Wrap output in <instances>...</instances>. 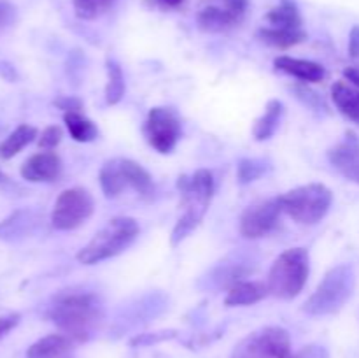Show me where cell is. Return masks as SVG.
Returning <instances> with one entry per match:
<instances>
[{"label": "cell", "mask_w": 359, "mask_h": 358, "mask_svg": "<svg viewBox=\"0 0 359 358\" xmlns=\"http://www.w3.org/2000/svg\"><path fill=\"white\" fill-rule=\"evenodd\" d=\"M273 65L280 72L290 74V76L305 81V83H319L326 76L325 67L321 63L311 62V60L293 58V56H277L273 60Z\"/></svg>", "instance_id": "obj_14"}, {"label": "cell", "mask_w": 359, "mask_h": 358, "mask_svg": "<svg viewBox=\"0 0 359 358\" xmlns=\"http://www.w3.org/2000/svg\"><path fill=\"white\" fill-rule=\"evenodd\" d=\"M344 77H346V81H349L353 86L359 88V69H356V67H347V69L344 70Z\"/></svg>", "instance_id": "obj_35"}, {"label": "cell", "mask_w": 359, "mask_h": 358, "mask_svg": "<svg viewBox=\"0 0 359 358\" xmlns=\"http://www.w3.org/2000/svg\"><path fill=\"white\" fill-rule=\"evenodd\" d=\"M349 56L351 58H359V25L353 27L349 34Z\"/></svg>", "instance_id": "obj_34"}, {"label": "cell", "mask_w": 359, "mask_h": 358, "mask_svg": "<svg viewBox=\"0 0 359 358\" xmlns=\"http://www.w3.org/2000/svg\"><path fill=\"white\" fill-rule=\"evenodd\" d=\"M258 39L265 44L272 46L277 49H290L293 46L302 44L307 39V32L302 30H287V28H276V27H266L259 28Z\"/></svg>", "instance_id": "obj_19"}, {"label": "cell", "mask_w": 359, "mask_h": 358, "mask_svg": "<svg viewBox=\"0 0 359 358\" xmlns=\"http://www.w3.org/2000/svg\"><path fill=\"white\" fill-rule=\"evenodd\" d=\"M311 274V256L305 248L286 249L276 258L269 272L266 286L273 297L291 300L304 290Z\"/></svg>", "instance_id": "obj_5"}, {"label": "cell", "mask_w": 359, "mask_h": 358, "mask_svg": "<svg viewBox=\"0 0 359 358\" xmlns=\"http://www.w3.org/2000/svg\"><path fill=\"white\" fill-rule=\"evenodd\" d=\"M56 107L62 109L63 112H79L83 109V102L77 97H60L55 100Z\"/></svg>", "instance_id": "obj_30"}, {"label": "cell", "mask_w": 359, "mask_h": 358, "mask_svg": "<svg viewBox=\"0 0 359 358\" xmlns=\"http://www.w3.org/2000/svg\"><path fill=\"white\" fill-rule=\"evenodd\" d=\"M266 172V164L258 158H244V160L238 161L237 165V179L242 185H248V183L256 181L258 178H262Z\"/></svg>", "instance_id": "obj_26"}, {"label": "cell", "mask_w": 359, "mask_h": 358, "mask_svg": "<svg viewBox=\"0 0 359 358\" xmlns=\"http://www.w3.org/2000/svg\"><path fill=\"white\" fill-rule=\"evenodd\" d=\"M100 186L107 199H116L126 188H133L140 197H151L154 192L149 172L130 158H114L100 168Z\"/></svg>", "instance_id": "obj_7"}, {"label": "cell", "mask_w": 359, "mask_h": 358, "mask_svg": "<svg viewBox=\"0 0 359 358\" xmlns=\"http://www.w3.org/2000/svg\"><path fill=\"white\" fill-rule=\"evenodd\" d=\"M14 16H16V9L9 2H0V30L13 23Z\"/></svg>", "instance_id": "obj_32"}, {"label": "cell", "mask_w": 359, "mask_h": 358, "mask_svg": "<svg viewBox=\"0 0 359 358\" xmlns=\"http://www.w3.org/2000/svg\"><path fill=\"white\" fill-rule=\"evenodd\" d=\"M37 137V128L32 125H20L0 142V158L9 160V158L16 157L23 147L34 142Z\"/></svg>", "instance_id": "obj_22"}, {"label": "cell", "mask_w": 359, "mask_h": 358, "mask_svg": "<svg viewBox=\"0 0 359 358\" xmlns=\"http://www.w3.org/2000/svg\"><path fill=\"white\" fill-rule=\"evenodd\" d=\"M356 288V274L349 263H340L326 272L314 293L305 300L304 311L311 316H330L347 304Z\"/></svg>", "instance_id": "obj_4"}, {"label": "cell", "mask_w": 359, "mask_h": 358, "mask_svg": "<svg viewBox=\"0 0 359 358\" xmlns=\"http://www.w3.org/2000/svg\"><path fill=\"white\" fill-rule=\"evenodd\" d=\"M283 213L293 218L297 223L316 225L328 214L333 202V193L321 183L298 186L279 197Z\"/></svg>", "instance_id": "obj_6"}, {"label": "cell", "mask_w": 359, "mask_h": 358, "mask_svg": "<svg viewBox=\"0 0 359 358\" xmlns=\"http://www.w3.org/2000/svg\"><path fill=\"white\" fill-rule=\"evenodd\" d=\"M137 235H139V223L133 218H112L77 253V262L83 263V265H95V263H100L104 260L114 258L133 244Z\"/></svg>", "instance_id": "obj_3"}, {"label": "cell", "mask_w": 359, "mask_h": 358, "mask_svg": "<svg viewBox=\"0 0 359 358\" xmlns=\"http://www.w3.org/2000/svg\"><path fill=\"white\" fill-rule=\"evenodd\" d=\"M231 358H293L290 332L283 326H263L244 337Z\"/></svg>", "instance_id": "obj_8"}, {"label": "cell", "mask_w": 359, "mask_h": 358, "mask_svg": "<svg viewBox=\"0 0 359 358\" xmlns=\"http://www.w3.org/2000/svg\"><path fill=\"white\" fill-rule=\"evenodd\" d=\"M294 90V93H297V97L300 98L302 102H304L305 105H309V107H312V109H319V107H323V109H326V105H325V102H323V98L319 97L318 93H316V91H312L311 88H307V86H304V84H297V86L293 88Z\"/></svg>", "instance_id": "obj_28"}, {"label": "cell", "mask_w": 359, "mask_h": 358, "mask_svg": "<svg viewBox=\"0 0 359 358\" xmlns=\"http://www.w3.org/2000/svg\"><path fill=\"white\" fill-rule=\"evenodd\" d=\"M280 213H283V207H280L279 197L249 206L241 216V234L245 239L265 237L277 227Z\"/></svg>", "instance_id": "obj_11"}, {"label": "cell", "mask_w": 359, "mask_h": 358, "mask_svg": "<svg viewBox=\"0 0 359 358\" xmlns=\"http://www.w3.org/2000/svg\"><path fill=\"white\" fill-rule=\"evenodd\" d=\"M125 95V76L114 60H107V86H105V100L109 105H116Z\"/></svg>", "instance_id": "obj_24"}, {"label": "cell", "mask_w": 359, "mask_h": 358, "mask_svg": "<svg viewBox=\"0 0 359 358\" xmlns=\"http://www.w3.org/2000/svg\"><path fill=\"white\" fill-rule=\"evenodd\" d=\"M266 21L276 28L302 30V14L294 0H280L276 7L269 11Z\"/></svg>", "instance_id": "obj_20"}, {"label": "cell", "mask_w": 359, "mask_h": 358, "mask_svg": "<svg viewBox=\"0 0 359 358\" xmlns=\"http://www.w3.org/2000/svg\"><path fill=\"white\" fill-rule=\"evenodd\" d=\"M20 323V314H7L0 318V337L6 336L7 332L14 329Z\"/></svg>", "instance_id": "obj_33"}, {"label": "cell", "mask_w": 359, "mask_h": 358, "mask_svg": "<svg viewBox=\"0 0 359 358\" xmlns=\"http://www.w3.org/2000/svg\"><path fill=\"white\" fill-rule=\"evenodd\" d=\"M116 0H72L74 13L79 20L93 21L107 13Z\"/></svg>", "instance_id": "obj_25"}, {"label": "cell", "mask_w": 359, "mask_h": 358, "mask_svg": "<svg viewBox=\"0 0 359 358\" xmlns=\"http://www.w3.org/2000/svg\"><path fill=\"white\" fill-rule=\"evenodd\" d=\"M158 2L165 7H179L184 0H158Z\"/></svg>", "instance_id": "obj_36"}, {"label": "cell", "mask_w": 359, "mask_h": 358, "mask_svg": "<svg viewBox=\"0 0 359 358\" xmlns=\"http://www.w3.org/2000/svg\"><path fill=\"white\" fill-rule=\"evenodd\" d=\"M95 211V200L84 188L63 190L56 199L51 213L53 227L58 230H74L90 220Z\"/></svg>", "instance_id": "obj_9"}, {"label": "cell", "mask_w": 359, "mask_h": 358, "mask_svg": "<svg viewBox=\"0 0 359 358\" xmlns=\"http://www.w3.org/2000/svg\"><path fill=\"white\" fill-rule=\"evenodd\" d=\"M49 318L72 340H86L102 318V307L93 293H65L55 298Z\"/></svg>", "instance_id": "obj_2"}, {"label": "cell", "mask_w": 359, "mask_h": 358, "mask_svg": "<svg viewBox=\"0 0 359 358\" xmlns=\"http://www.w3.org/2000/svg\"><path fill=\"white\" fill-rule=\"evenodd\" d=\"M224 2V9L230 11L231 14H235L237 18H244L245 11L249 7V0H223Z\"/></svg>", "instance_id": "obj_31"}, {"label": "cell", "mask_w": 359, "mask_h": 358, "mask_svg": "<svg viewBox=\"0 0 359 358\" xmlns=\"http://www.w3.org/2000/svg\"><path fill=\"white\" fill-rule=\"evenodd\" d=\"M4 179H6V175H4V174H2V172H0V183H2V181H4Z\"/></svg>", "instance_id": "obj_37"}, {"label": "cell", "mask_w": 359, "mask_h": 358, "mask_svg": "<svg viewBox=\"0 0 359 358\" xmlns=\"http://www.w3.org/2000/svg\"><path fill=\"white\" fill-rule=\"evenodd\" d=\"M328 160L344 178L359 183V139L353 132L328 151Z\"/></svg>", "instance_id": "obj_12"}, {"label": "cell", "mask_w": 359, "mask_h": 358, "mask_svg": "<svg viewBox=\"0 0 359 358\" xmlns=\"http://www.w3.org/2000/svg\"><path fill=\"white\" fill-rule=\"evenodd\" d=\"M293 358H330V353L326 347L319 346V344H309V346L302 347Z\"/></svg>", "instance_id": "obj_29"}, {"label": "cell", "mask_w": 359, "mask_h": 358, "mask_svg": "<svg viewBox=\"0 0 359 358\" xmlns=\"http://www.w3.org/2000/svg\"><path fill=\"white\" fill-rule=\"evenodd\" d=\"M63 121H65L67 128H69L70 137L77 140V142H91V140L97 139V125L84 114H81V112H65Z\"/></svg>", "instance_id": "obj_23"}, {"label": "cell", "mask_w": 359, "mask_h": 358, "mask_svg": "<svg viewBox=\"0 0 359 358\" xmlns=\"http://www.w3.org/2000/svg\"><path fill=\"white\" fill-rule=\"evenodd\" d=\"M144 135L158 153H170L181 137V119L170 107H153L144 123Z\"/></svg>", "instance_id": "obj_10"}, {"label": "cell", "mask_w": 359, "mask_h": 358, "mask_svg": "<svg viewBox=\"0 0 359 358\" xmlns=\"http://www.w3.org/2000/svg\"><path fill=\"white\" fill-rule=\"evenodd\" d=\"M62 160L53 151L32 154L23 165H21V175L30 183H49L55 181L62 174Z\"/></svg>", "instance_id": "obj_13"}, {"label": "cell", "mask_w": 359, "mask_h": 358, "mask_svg": "<svg viewBox=\"0 0 359 358\" xmlns=\"http://www.w3.org/2000/svg\"><path fill=\"white\" fill-rule=\"evenodd\" d=\"M284 114V105L280 100H270L265 105V112L256 119L255 126H252V135L256 140H266L276 133L279 128V123Z\"/></svg>", "instance_id": "obj_21"}, {"label": "cell", "mask_w": 359, "mask_h": 358, "mask_svg": "<svg viewBox=\"0 0 359 358\" xmlns=\"http://www.w3.org/2000/svg\"><path fill=\"white\" fill-rule=\"evenodd\" d=\"M241 18L231 14L230 11L224 7L217 6H207L196 16V23L202 32H209V34H219V32H226L230 28L237 27L241 23Z\"/></svg>", "instance_id": "obj_16"}, {"label": "cell", "mask_w": 359, "mask_h": 358, "mask_svg": "<svg viewBox=\"0 0 359 358\" xmlns=\"http://www.w3.org/2000/svg\"><path fill=\"white\" fill-rule=\"evenodd\" d=\"M177 188L182 197V211L181 218L175 223L170 235V244L179 246L200 223L205 216L207 209L210 206V200L214 197V175L207 168H200L191 175H181L177 181Z\"/></svg>", "instance_id": "obj_1"}, {"label": "cell", "mask_w": 359, "mask_h": 358, "mask_svg": "<svg viewBox=\"0 0 359 358\" xmlns=\"http://www.w3.org/2000/svg\"><path fill=\"white\" fill-rule=\"evenodd\" d=\"M72 351V339L65 333H49L35 340L27 350V358H67Z\"/></svg>", "instance_id": "obj_15"}, {"label": "cell", "mask_w": 359, "mask_h": 358, "mask_svg": "<svg viewBox=\"0 0 359 358\" xmlns=\"http://www.w3.org/2000/svg\"><path fill=\"white\" fill-rule=\"evenodd\" d=\"M332 98L346 118L359 125V88L346 81H337L332 86Z\"/></svg>", "instance_id": "obj_18"}, {"label": "cell", "mask_w": 359, "mask_h": 358, "mask_svg": "<svg viewBox=\"0 0 359 358\" xmlns=\"http://www.w3.org/2000/svg\"><path fill=\"white\" fill-rule=\"evenodd\" d=\"M63 132L58 125H51L48 128L42 130L41 137H39V147L42 150H55L60 142H62Z\"/></svg>", "instance_id": "obj_27"}, {"label": "cell", "mask_w": 359, "mask_h": 358, "mask_svg": "<svg viewBox=\"0 0 359 358\" xmlns=\"http://www.w3.org/2000/svg\"><path fill=\"white\" fill-rule=\"evenodd\" d=\"M269 286L259 281H238V283L231 284L228 290L224 304L228 307H235V305H251L256 302L263 300L269 295Z\"/></svg>", "instance_id": "obj_17"}]
</instances>
